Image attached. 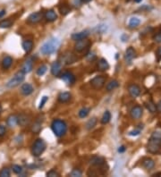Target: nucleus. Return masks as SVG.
Listing matches in <instances>:
<instances>
[{
	"label": "nucleus",
	"mask_w": 161,
	"mask_h": 177,
	"mask_svg": "<svg viewBox=\"0 0 161 177\" xmlns=\"http://www.w3.org/2000/svg\"><path fill=\"white\" fill-rule=\"evenodd\" d=\"M161 149V133L155 132L152 133L150 136L148 144H147V149L151 154L158 153Z\"/></svg>",
	"instance_id": "obj_1"
},
{
	"label": "nucleus",
	"mask_w": 161,
	"mask_h": 177,
	"mask_svg": "<svg viewBox=\"0 0 161 177\" xmlns=\"http://www.w3.org/2000/svg\"><path fill=\"white\" fill-rule=\"evenodd\" d=\"M60 45H61V43H60L58 38H50L46 43L42 45V47L40 48V52H41V54H43L45 56L51 55V54H53L56 51L58 50V48H60Z\"/></svg>",
	"instance_id": "obj_2"
},
{
	"label": "nucleus",
	"mask_w": 161,
	"mask_h": 177,
	"mask_svg": "<svg viewBox=\"0 0 161 177\" xmlns=\"http://www.w3.org/2000/svg\"><path fill=\"white\" fill-rule=\"evenodd\" d=\"M51 129L56 137H62L67 131V125L65 122L60 119H56L51 124Z\"/></svg>",
	"instance_id": "obj_3"
},
{
	"label": "nucleus",
	"mask_w": 161,
	"mask_h": 177,
	"mask_svg": "<svg viewBox=\"0 0 161 177\" xmlns=\"http://www.w3.org/2000/svg\"><path fill=\"white\" fill-rule=\"evenodd\" d=\"M46 149V143L42 139H38L31 146V154L33 157L39 158Z\"/></svg>",
	"instance_id": "obj_4"
},
{
	"label": "nucleus",
	"mask_w": 161,
	"mask_h": 177,
	"mask_svg": "<svg viewBox=\"0 0 161 177\" xmlns=\"http://www.w3.org/2000/svg\"><path fill=\"white\" fill-rule=\"evenodd\" d=\"M25 79V73H23L22 71H19L17 72L13 76L12 78L7 82L6 83V87L8 88H15L19 86L22 82L24 81Z\"/></svg>",
	"instance_id": "obj_5"
},
{
	"label": "nucleus",
	"mask_w": 161,
	"mask_h": 177,
	"mask_svg": "<svg viewBox=\"0 0 161 177\" xmlns=\"http://www.w3.org/2000/svg\"><path fill=\"white\" fill-rule=\"evenodd\" d=\"M106 80V78L105 76L103 75L95 76L94 78H92V79L91 80L90 84H91V86L94 89L99 90V89H101V88L105 86Z\"/></svg>",
	"instance_id": "obj_6"
},
{
	"label": "nucleus",
	"mask_w": 161,
	"mask_h": 177,
	"mask_svg": "<svg viewBox=\"0 0 161 177\" xmlns=\"http://www.w3.org/2000/svg\"><path fill=\"white\" fill-rule=\"evenodd\" d=\"M78 60V57L75 56L72 51H65L64 52L61 56V63L64 64H72L75 63Z\"/></svg>",
	"instance_id": "obj_7"
},
{
	"label": "nucleus",
	"mask_w": 161,
	"mask_h": 177,
	"mask_svg": "<svg viewBox=\"0 0 161 177\" xmlns=\"http://www.w3.org/2000/svg\"><path fill=\"white\" fill-rule=\"evenodd\" d=\"M90 46H91V42L87 38L77 40L75 45V50L76 52H78V53H81V52L88 49L90 48Z\"/></svg>",
	"instance_id": "obj_8"
},
{
	"label": "nucleus",
	"mask_w": 161,
	"mask_h": 177,
	"mask_svg": "<svg viewBox=\"0 0 161 177\" xmlns=\"http://www.w3.org/2000/svg\"><path fill=\"white\" fill-rule=\"evenodd\" d=\"M43 18V13L41 12H35V13H31L28 18H27V23L30 24H36L39 23Z\"/></svg>",
	"instance_id": "obj_9"
},
{
	"label": "nucleus",
	"mask_w": 161,
	"mask_h": 177,
	"mask_svg": "<svg viewBox=\"0 0 161 177\" xmlns=\"http://www.w3.org/2000/svg\"><path fill=\"white\" fill-rule=\"evenodd\" d=\"M143 109L141 106L137 105V106H134L133 108L131 109V117L134 120H138L140 119L142 116H143Z\"/></svg>",
	"instance_id": "obj_10"
},
{
	"label": "nucleus",
	"mask_w": 161,
	"mask_h": 177,
	"mask_svg": "<svg viewBox=\"0 0 161 177\" xmlns=\"http://www.w3.org/2000/svg\"><path fill=\"white\" fill-rule=\"evenodd\" d=\"M136 56V51L132 48V47H129L124 53V60L126 63H131L132 61L134 59V57Z\"/></svg>",
	"instance_id": "obj_11"
},
{
	"label": "nucleus",
	"mask_w": 161,
	"mask_h": 177,
	"mask_svg": "<svg viewBox=\"0 0 161 177\" xmlns=\"http://www.w3.org/2000/svg\"><path fill=\"white\" fill-rule=\"evenodd\" d=\"M60 76H61V79L63 81L68 85L74 84L76 81L75 76L71 72H65V73H63L62 74H60Z\"/></svg>",
	"instance_id": "obj_12"
},
{
	"label": "nucleus",
	"mask_w": 161,
	"mask_h": 177,
	"mask_svg": "<svg viewBox=\"0 0 161 177\" xmlns=\"http://www.w3.org/2000/svg\"><path fill=\"white\" fill-rule=\"evenodd\" d=\"M128 92L132 98H138L141 95V88L137 84H130L128 86Z\"/></svg>",
	"instance_id": "obj_13"
},
{
	"label": "nucleus",
	"mask_w": 161,
	"mask_h": 177,
	"mask_svg": "<svg viewBox=\"0 0 161 177\" xmlns=\"http://www.w3.org/2000/svg\"><path fill=\"white\" fill-rule=\"evenodd\" d=\"M43 17L47 22L52 23V22L56 21V19H57V14H56V13L53 9H49V10H47L43 13Z\"/></svg>",
	"instance_id": "obj_14"
},
{
	"label": "nucleus",
	"mask_w": 161,
	"mask_h": 177,
	"mask_svg": "<svg viewBox=\"0 0 161 177\" xmlns=\"http://www.w3.org/2000/svg\"><path fill=\"white\" fill-rule=\"evenodd\" d=\"M51 73L54 76H60L61 73H62V63H59L58 61H56L52 63L51 65Z\"/></svg>",
	"instance_id": "obj_15"
},
{
	"label": "nucleus",
	"mask_w": 161,
	"mask_h": 177,
	"mask_svg": "<svg viewBox=\"0 0 161 177\" xmlns=\"http://www.w3.org/2000/svg\"><path fill=\"white\" fill-rule=\"evenodd\" d=\"M31 123V116L26 114H21L18 115V124L20 126L24 127L29 125Z\"/></svg>",
	"instance_id": "obj_16"
},
{
	"label": "nucleus",
	"mask_w": 161,
	"mask_h": 177,
	"mask_svg": "<svg viewBox=\"0 0 161 177\" xmlns=\"http://www.w3.org/2000/svg\"><path fill=\"white\" fill-rule=\"evenodd\" d=\"M20 91L22 93V95L23 96H30L32 94V92L34 91V88L32 87V85L30 83H23L21 88H20Z\"/></svg>",
	"instance_id": "obj_17"
},
{
	"label": "nucleus",
	"mask_w": 161,
	"mask_h": 177,
	"mask_svg": "<svg viewBox=\"0 0 161 177\" xmlns=\"http://www.w3.org/2000/svg\"><path fill=\"white\" fill-rule=\"evenodd\" d=\"M32 69H33V61H32L31 58H29V59H27L24 62V63L23 64L21 71L26 74V73H31Z\"/></svg>",
	"instance_id": "obj_18"
},
{
	"label": "nucleus",
	"mask_w": 161,
	"mask_h": 177,
	"mask_svg": "<svg viewBox=\"0 0 161 177\" xmlns=\"http://www.w3.org/2000/svg\"><path fill=\"white\" fill-rule=\"evenodd\" d=\"M18 124V115L17 114H11L6 119V125L10 128H13Z\"/></svg>",
	"instance_id": "obj_19"
},
{
	"label": "nucleus",
	"mask_w": 161,
	"mask_h": 177,
	"mask_svg": "<svg viewBox=\"0 0 161 177\" xmlns=\"http://www.w3.org/2000/svg\"><path fill=\"white\" fill-rule=\"evenodd\" d=\"M90 163L91 165H94V166H99V167H102L103 165H105L106 164V160L103 158L101 157H93L91 160H90Z\"/></svg>",
	"instance_id": "obj_20"
},
{
	"label": "nucleus",
	"mask_w": 161,
	"mask_h": 177,
	"mask_svg": "<svg viewBox=\"0 0 161 177\" xmlns=\"http://www.w3.org/2000/svg\"><path fill=\"white\" fill-rule=\"evenodd\" d=\"M13 62V57H11L10 56H6L3 58L2 62H1V65H2V68L4 70H7L9 69L11 66H12Z\"/></svg>",
	"instance_id": "obj_21"
},
{
	"label": "nucleus",
	"mask_w": 161,
	"mask_h": 177,
	"mask_svg": "<svg viewBox=\"0 0 161 177\" xmlns=\"http://www.w3.org/2000/svg\"><path fill=\"white\" fill-rule=\"evenodd\" d=\"M89 35H90V33L88 31H82V32H77V33H74L72 35V39L77 41V40L83 39V38H87L89 37Z\"/></svg>",
	"instance_id": "obj_22"
},
{
	"label": "nucleus",
	"mask_w": 161,
	"mask_h": 177,
	"mask_svg": "<svg viewBox=\"0 0 161 177\" xmlns=\"http://www.w3.org/2000/svg\"><path fill=\"white\" fill-rule=\"evenodd\" d=\"M143 166L145 169H153L155 167V161L150 158H146L143 160Z\"/></svg>",
	"instance_id": "obj_23"
},
{
	"label": "nucleus",
	"mask_w": 161,
	"mask_h": 177,
	"mask_svg": "<svg viewBox=\"0 0 161 177\" xmlns=\"http://www.w3.org/2000/svg\"><path fill=\"white\" fill-rule=\"evenodd\" d=\"M97 67H98L99 71L105 72V71L108 70V68H109V63H108V62L106 60L105 58H100L99 60V62H98Z\"/></svg>",
	"instance_id": "obj_24"
},
{
	"label": "nucleus",
	"mask_w": 161,
	"mask_h": 177,
	"mask_svg": "<svg viewBox=\"0 0 161 177\" xmlns=\"http://www.w3.org/2000/svg\"><path fill=\"white\" fill-rule=\"evenodd\" d=\"M71 99H72V95L69 92H62L58 95V98H57L58 101L60 103H67L71 100Z\"/></svg>",
	"instance_id": "obj_25"
},
{
	"label": "nucleus",
	"mask_w": 161,
	"mask_h": 177,
	"mask_svg": "<svg viewBox=\"0 0 161 177\" xmlns=\"http://www.w3.org/2000/svg\"><path fill=\"white\" fill-rule=\"evenodd\" d=\"M23 50L26 52V53H30L31 50H32V48H33V41L31 40V39H26L24 40L23 42Z\"/></svg>",
	"instance_id": "obj_26"
},
{
	"label": "nucleus",
	"mask_w": 161,
	"mask_h": 177,
	"mask_svg": "<svg viewBox=\"0 0 161 177\" xmlns=\"http://www.w3.org/2000/svg\"><path fill=\"white\" fill-rule=\"evenodd\" d=\"M41 124H42V121L40 119H37L34 122V124L31 126V132L33 133H39L41 130Z\"/></svg>",
	"instance_id": "obj_27"
},
{
	"label": "nucleus",
	"mask_w": 161,
	"mask_h": 177,
	"mask_svg": "<svg viewBox=\"0 0 161 177\" xmlns=\"http://www.w3.org/2000/svg\"><path fill=\"white\" fill-rule=\"evenodd\" d=\"M58 10L62 15H66L71 12V7H69L67 4H61L58 7Z\"/></svg>",
	"instance_id": "obj_28"
},
{
	"label": "nucleus",
	"mask_w": 161,
	"mask_h": 177,
	"mask_svg": "<svg viewBox=\"0 0 161 177\" xmlns=\"http://www.w3.org/2000/svg\"><path fill=\"white\" fill-rule=\"evenodd\" d=\"M118 86H119V82L117 80H112L106 84V88L107 91H113L117 88H118Z\"/></svg>",
	"instance_id": "obj_29"
},
{
	"label": "nucleus",
	"mask_w": 161,
	"mask_h": 177,
	"mask_svg": "<svg viewBox=\"0 0 161 177\" xmlns=\"http://www.w3.org/2000/svg\"><path fill=\"white\" fill-rule=\"evenodd\" d=\"M145 107L146 108L149 110L150 113H152V114H154L156 113L157 111H158V109H157V105H156L154 102L152 101V100H149V101H147L145 103Z\"/></svg>",
	"instance_id": "obj_30"
},
{
	"label": "nucleus",
	"mask_w": 161,
	"mask_h": 177,
	"mask_svg": "<svg viewBox=\"0 0 161 177\" xmlns=\"http://www.w3.org/2000/svg\"><path fill=\"white\" fill-rule=\"evenodd\" d=\"M140 24H141V20L139 19L138 17H132L129 21L128 25L131 29H134V28H137Z\"/></svg>",
	"instance_id": "obj_31"
},
{
	"label": "nucleus",
	"mask_w": 161,
	"mask_h": 177,
	"mask_svg": "<svg viewBox=\"0 0 161 177\" xmlns=\"http://www.w3.org/2000/svg\"><path fill=\"white\" fill-rule=\"evenodd\" d=\"M97 123H98V119L96 117H92V118H91L90 120L87 122L85 127H86L87 130L90 131V130H91V129H93L94 127L96 126Z\"/></svg>",
	"instance_id": "obj_32"
},
{
	"label": "nucleus",
	"mask_w": 161,
	"mask_h": 177,
	"mask_svg": "<svg viewBox=\"0 0 161 177\" xmlns=\"http://www.w3.org/2000/svg\"><path fill=\"white\" fill-rule=\"evenodd\" d=\"M13 22L12 20L10 19L3 20V21L0 22V28H2V29H7V28H10V27L13 25Z\"/></svg>",
	"instance_id": "obj_33"
},
{
	"label": "nucleus",
	"mask_w": 161,
	"mask_h": 177,
	"mask_svg": "<svg viewBox=\"0 0 161 177\" xmlns=\"http://www.w3.org/2000/svg\"><path fill=\"white\" fill-rule=\"evenodd\" d=\"M111 119V114L109 111H106L105 113L102 115V118H101V124H106L109 123V121Z\"/></svg>",
	"instance_id": "obj_34"
},
{
	"label": "nucleus",
	"mask_w": 161,
	"mask_h": 177,
	"mask_svg": "<svg viewBox=\"0 0 161 177\" xmlns=\"http://www.w3.org/2000/svg\"><path fill=\"white\" fill-rule=\"evenodd\" d=\"M90 111H91V109L89 108H82L80 111H79V113H78L79 117H80V118H85V117H87V116L89 115Z\"/></svg>",
	"instance_id": "obj_35"
},
{
	"label": "nucleus",
	"mask_w": 161,
	"mask_h": 177,
	"mask_svg": "<svg viewBox=\"0 0 161 177\" xmlns=\"http://www.w3.org/2000/svg\"><path fill=\"white\" fill-rule=\"evenodd\" d=\"M153 40L157 42V43H160L161 42V27L155 32V34L153 35Z\"/></svg>",
	"instance_id": "obj_36"
},
{
	"label": "nucleus",
	"mask_w": 161,
	"mask_h": 177,
	"mask_svg": "<svg viewBox=\"0 0 161 177\" xmlns=\"http://www.w3.org/2000/svg\"><path fill=\"white\" fill-rule=\"evenodd\" d=\"M12 171L15 174H21L23 173V167L19 164H13L12 165Z\"/></svg>",
	"instance_id": "obj_37"
},
{
	"label": "nucleus",
	"mask_w": 161,
	"mask_h": 177,
	"mask_svg": "<svg viewBox=\"0 0 161 177\" xmlns=\"http://www.w3.org/2000/svg\"><path fill=\"white\" fill-rule=\"evenodd\" d=\"M47 70H48V67L46 65H41L39 66L37 70V74L39 76H42L44 75L46 73H47Z\"/></svg>",
	"instance_id": "obj_38"
},
{
	"label": "nucleus",
	"mask_w": 161,
	"mask_h": 177,
	"mask_svg": "<svg viewBox=\"0 0 161 177\" xmlns=\"http://www.w3.org/2000/svg\"><path fill=\"white\" fill-rule=\"evenodd\" d=\"M143 129V124H142V125H139V127H138L137 129L130 132V133H129V135H130V136H138V135L141 133V132H142Z\"/></svg>",
	"instance_id": "obj_39"
},
{
	"label": "nucleus",
	"mask_w": 161,
	"mask_h": 177,
	"mask_svg": "<svg viewBox=\"0 0 161 177\" xmlns=\"http://www.w3.org/2000/svg\"><path fill=\"white\" fill-rule=\"evenodd\" d=\"M81 175H82V172L80 169H77V168L73 169V171L70 173V176L72 177H80Z\"/></svg>",
	"instance_id": "obj_40"
},
{
	"label": "nucleus",
	"mask_w": 161,
	"mask_h": 177,
	"mask_svg": "<svg viewBox=\"0 0 161 177\" xmlns=\"http://www.w3.org/2000/svg\"><path fill=\"white\" fill-rule=\"evenodd\" d=\"M10 174H11V172L7 167L3 168L2 170L0 171V177H9Z\"/></svg>",
	"instance_id": "obj_41"
},
{
	"label": "nucleus",
	"mask_w": 161,
	"mask_h": 177,
	"mask_svg": "<svg viewBox=\"0 0 161 177\" xmlns=\"http://www.w3.org/2000/svg\"><path fill=\"white\" fill-rule=\"evenodd\" d=\"M47 176H49V177H58L60 176V174L56 172V170H50L49 171L48 173H47Z\"/></svg>",
	"instance_id": "obj_42"
},
{
	"label": "nucleus",
	"mask_w": 161,
	"mask_h": 177,
	"mask_svg": "<svg viewBox=\"0 0 161 177\" xmlns=\"http://www.w3.org/2000/svg\"><path fill=\"white\" fill-rule=\"evenodd\" d=\"M48 100H49V97H47V96H44L43 98H41V100H40V103H39V109H41V108H43L44 105L47 103Z\"/></svg>",
	"instance_id": "obj_43"
},
{
	"label": "nucleus",
	"mask_w": 161,
	"mask_h": 177,
	"mask_svg": "<svg viewBox=\"0 0 161 177\" xmlns=\"http://www.w3.org/2000/svg\"><path fill=\"white\" fill-rule=\"evenodd\" d=\"M6 133V127L3 124H0V138L4 137Z\"/></svg>",
	"instance_id": "obj_44"
},
{
	"label": "nucleus",
	"mask_w": 161,
	"mask_h": 177,
	"mask_svg": "<svg viewBox=\"0 0 161 177\" xmlns=\"http://www.w3.org/2000/svg\"><path fill=\"white\" fill-rule=\"evenodd\" d=\"M156 56H157L158 60H161V47L156 52Z\"/></svg>",
	"instance_id": "obj_45"
},
{
	"label": "nucleus",
	"mask_w": 161,
	"mask_h": 177,
	"mask_svg": "<svg viewBox=\"0 0 161 177\" xmlns=\"http://www.w3.org/2000/svg\"><path fill=\"white\" fill-rule=\"evenodd\" d=\"M125 147L124 146H121V147H119V149H118V152L119 153H124V151H125Z\"/></svg>",
	"instance_id": "obj_46"
},
{
	"label": "nucleus",
	"mask_w": 161,
	"mask_h": 177,
	"mask_svg": "<svg viewBox=\"0 0 161 177\" xmlns=\"http://www.w3.org/2000/svg\"><path fill=\"white\" fill-rule=\"evenodd\" d=\"M157 109H158V112H160L161 113V100H159L158 103L157 104Z\"/></svg>",
	"instance_id": "obj_47"
},
{
	"label": "nucleus",
	"mask_w": 161,
	"mask_h": 177,
	"mask_svg": "<svg viewBox=\"0 0 161 177\" xmlns=\"http://www.w3.org/2000/svg\"><path fill=\"white\" fill-rule=\"evenodd\" d=\"M6 10H5V9H3V10H1V11H0V19L4 17V15L6 14Z\"/></svg>",
	"instance_id": "obj_48"
},
{
	"label": "nucleus",
	"mask_w": 161,
	"mask_h": 177,
	"mask_svg": "<svg viewBox=\"0 0 161 177\" xmlns=\"http://www.w3.org/2000/svg\"><path fill=\"white\" fill-rule=\"evenodd\" d=\"M91 0H80V2H81V4H88V3H90Z\"/></svg>",
	"instance_id": "obj_49"
},
{
	"label": "nucleus",
	"mask_w": 161,
	"mask_h": 177,
	"mask_svg": "<svg viewBox=\"0 0 161 177\" xmlns=\"http://www.w3.org/2000/svg\"><path fill=\"white\" fill-rule=\"evenodd\" d=\"M133 1H134L135 3H137V4H139V3H141V2H142L143 0H133Z\"/></svg>",
	"instance_id": "obj_50"
},
{
	"label": "nucleus",
	"mask_w": 161,
	"mask_h": 177,
	"mask_svg": "<svg viewBox=\"0 0 161 177\" xmlns=\"http://www.w3.org/2000/svg\"><path fill=\"white\" fill-rule=\"evenodd\" d=\"M1 112H2V107H1V105H0V114H1Z\"/></svg>",
	"instance_id": "obj_51"
}]
</instances>
